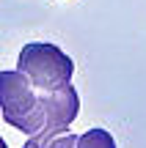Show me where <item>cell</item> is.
Masks as SVG:
<instances>
[{
	"mask_svg": "<svg viewBox=\"0 0 146 148\" xmlns=\"http://www.w3.org/2000/svg\"><path fill=\"white\" fill-rule=\"evenodd\" d=\"M0 148H8V143L3 140V134H0Z\"/></svg>",
	"mask_w": 146,
	"mask_h": 148,
	"instance_id": "52a82bcc",
	"label": "cell"
},
{
	"mask_svg": "<svg viewBox=\"0 0 146 148\" xmlns=\"http://www.w3.org/2000/svg\"><path fill=\"white\" fill-rule=\"evenodd\" d=\"M0 110L8 126L22 134H36L44 126V112L39 104V90L25 71H0Z\"/></svg>",
	"mask_w": 146,
	"mask_h": 148,
	"instance_id": "6da1fadb",
	"label": "cell"
},
{
	"mask_svg": "<svg viewBox=\"0 0 146 148\" xmlns=\"http://www.w3.org/2000/svg\"><path fill=\"white\" fill-rule=\"evenodd\" d=\"M39 104H42V112H44L42 132H58V129H69L72 121L77 118L80 96H77L72 82H64L50 90H39Z\"/></svg>",
	"mask_w": 146,
	"mask_h": 148,
	"instance_id": "3957f363",
	"label": "cell"
},
{
	"mask_svg": "<svg viewBox=\"0 0 146 148\" xmlns=\"http://www.w3.org/2000/svg\"><path fill=\"white\" fill-rule=\"evenodd\" d=\"M22 148H42V140H39V134H30V137H28V143L22 145Z\"/></svg>",
	"mask_w": 146,
	"mask_h": 148,
	"instance_id": "8992f818",
	"label": "cell"
},
{
	"mask_svg": "<svg viewBox=\"0 0 146 148\" xmlns=\"http://www.w3.org/2000/svg\"><path fill=\"white\" fill-rule=\"evenodd\" d=\"M17 69L30 77V82L36 85V90H50V88H55V85L72 82L75 60H72L58 44L33 41V44H25V47H22L19 60H17Z\"/></svg>",
	"mask_w": 146,
	"mask_h": 148,
	"instance_id": "7a4b0ae2",
	"label": "cell"
},
{
	"mask_svg": "<svg viewBox=\"0 0 146 148\" xmlns=\"http://www.w3.org/2000/svg\"><path fill=\"white\" fill-rule=\"evenodd\" d=\"M77 148H116V140L108 129H88V132L77 134Z\"/></svg>",
	"mask_w": 146,
	"mask_h": 148,
	"instance_id": "277c9868",
	"label": "cell"
},
{
	"mask_svg": "<svg viewBox=\"0 0 146 148\" xmlns=\"http://www.w3.org/2000/svg\"><path fill=\"white\" fill-rule=\"evenodd\" d=\"M42 140V148H77V134L69 129H58V132H36Z\"/></svg>",
	"mask_w": 146,
	"mask_h": 148,
	"instance_id": "5b68a950",
	"label": "cell"
}]
</instances>
